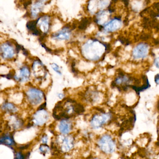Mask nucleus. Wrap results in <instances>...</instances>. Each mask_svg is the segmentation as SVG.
Returning a JSON list of instances; mask_svg holds the SVG:
<instances>
[{
    "mask_svg": "<svg viewBox=\"0 0 159 159\" xmlns=\"http://www.w3.org/2000/svg\"><path fill=\"white\" fill-rule=\"evenodd\" d=\"M109 48L107 43L96 39H90L82 44L81 53L87 61L97 62L105 56Z\"/></svg>",
    "mask_w": 159,
    "mask_h": 159,
    "instance_id": "1",
    "label": "nucleus"
},
{
    "mask_svg": "<svg viewBox=\"0 0 159 159\" xmlns=\"http://www.w3.org/2000/svg\"><path fill=\"white\" fill-rule=\"evenodd\" d=\"M83 107L71 99H63L56 106L53 111V116L55 119H70L75 115L83 112Z\"/></svg>",
    "mask_w": 159,
    "mask_h": 159,
    "instance_id": "2",
    "label": "nucleus"
},
{
    "mask_svg": "<svg viewBox=\"0 0 159 159\" xmlns=\"http://www.w3.org/2000/svg\"><path fill=\"white\" fill-rule=\"evenodd\" d=\"M23 91L24 95V104L29 107L38 108L44 103L45 94L39 87L29 83L24 86Z\"/></svg>",
    "mask_w": 159,
    "mask_h": 159,
    "instance_id": "3",
    "label": "nucleus"
},
{
    "mask_svg": "<svg viewBox=\"0 0 159 159\" xmlns=\"http://www.w3.org/2000/svg\"><path fill=\"white\" fill-rule=\"evenodd\" d=\"M21 48L18 44L11 40L0 43V63H11L18 58Z\"/></svg>",
    "mask_w": 159,
    "mask_h": 159,
    "instance_id": "4",
    "label": "nucleus"
},
{
    "mask_svg": "<svg viewBox=\"0 0 159 159\" xmlns=\"http://www.w3.org/2000/svg\"><path fill=\"white\" fill-rule=\"evenodd\" d=\"M32 77L30 65L26 63L18 65L12 72V79L20 87L29 84Z\"/></svg>",
    "mask_w": 159,
    "mask_h": 159,
    "instance_id": "5",
    "label": "nucleus"
},
{
    "mask_svg": "<svg viewBox=\"0 0 159 159\" xmlns=\"http://www.w3.org/2000/svg\"><path fill=\"white\" fill-rule=\"evenodd\" d=\"M97 145L102 153L106 154H112L115 150V141L109 134H105L99 137Z\"/></svg>",
    "mask_w": 159,
    "mask_h": 159,
    "instance_id": "6",
    "label": "nucleus"
},
{
    "mask_svg": "<svg viewBox=\"0 0 159 159\" xmlns=\"http://www.w3.org/2000/svg\"><path fill=\"white\" fill-rule=\"evenodd\" d=\"M32 77L38 82H42L45 79L48 75L47 67L39 59H35L30 65Z\"/></svg>",
    "mask_w": 159,
    "mask_h": 159,
    "instance_id": "7",
    "label": "nucleus"
},
{
    "mask_svg": "<svg viewBox=\"0 0 159 159\" xmlns=\"http://www.w3.org/2000/svg\"><path fill=\"white\" fill-rule=\"evenodd\" d=\"M45 107V103H43L37 108L32 114L31 121L34 125L38 127L42 126L48 121L49 114Z\"/></svg>",
    "mask_w": 159,
    "mask_h": 159,
    "instance_id": "8",
    "label": "nucleus"
},
{
    "mask_svg": "<svg viewBox=\"0 0 159 159\" xmlns=\"http://www.w3.org/2000/svg\"><path fill=\"white\" fill-rule=\"evenodd\" d=\"M112 118V115L109 112L98 113L94 114L90 121L91 128L98 129L109 123Z\"/></svg>",
    "mask_w": 159,
    "mask_h": 159,
    "instance_id": "9",
    "label": "nucleus"
},
{
    "mask_svg": "<svg viewBox=\"0 0 159 159\" xmlns=\"http://www.w3.org/2000/svg\"><path fill=\"white\" fill-rule=\"evenodd\" d=\"M57 144L60 149L63 153L70 151L75 146V139L71 135L61 134L57 139Z\"/></svg>",
    "mask_w": 159,
    "mask_h": 159,
    "instance_id": "10",
    "label": "nucleus"
},
{
    "mask_svg": "<svg viewBox=\"0 0 159 159\" xmlns=\"http://www.w3.org/2000/svg\"><path fill=\"white\" fill-rule=\"evenodd\" d=\"M22 109L21 106L8 100L7 98L0 105V112L5 115L20 114Z\"/></svg>",
    "mask_w": 159,
    "mask_h": 159,
    "instance_id": "11",
    "label": "nucleus"
},
{
    "mask_svg": "<svg viewBox=\"0 0 159 159\" xmlns=\"http://www.w3.org/2000/svg\"><path fill=\"white\" fill-rule=\"evenodd\" d=\"M110 4V0H90L87 5V10L90 14L93 15L104 10Z\"/></svg>",
    "mask_w": 159,
    "mask_h": 159,
    "instance_id": "12",
    "label": "nucleus"
},
{
    "mask_svg": "<svg viewBox=\"0 0 159 159\" xmlns=\"http://www.w3.org/2000/svg\"><path fill=\"white\" fill-rule=\"evenodd\" d=\"M149 46L147 43L141 42L132 49V56L134 59L139 60L146 57L149 53Z\"/></svg>",
    "mask_w": 159,
    "mask_h": 159,
    "instance_id": "13",
    "label": "nucleus"
},
{
    "mask_svg": "<svg viewBox=\"0 0 159 159\" xmlns=\"http://www.w3.org/2000/svg\"><path fill=\"white\" fill-rule=\"evenodd\" d=\"M123 26V22L118 18H114L106 23L102 27L103 32L105 33H114L117 31Z\"/></svg>",
    "mask_w": 159,
    "mask_h": 159,
    "instance_id": "14",
    "label": "nucleus"
},
{
    "mask_svg": "<svg viewBox=\"0 0 159 159\" xmlns=\"http://www.w3.org/2000/svg\"><path fill=\"white\" fill-rule=\"evenodd\" d=\"M72 36V31L70 28L65 27L53 33L51 38L54 40L58 42L70 40Z\"/></svg>",
    "mask_w": 159,
    "mask_h": 159,
    "instance_id": "15",
    "label": "nucleus"
},
{
    "mask_svg": "<svg viewBox=\"0 0 159 159\" xmlns=\"http://www.w3.org/2000/svg\"><path fill=\"white\" fill-rule=\"evenodd\" d=\"M37 27L40 33L47 34L50 28V18L48 15H43L36 20Z\"/></svg>",
    "mask_w": 159,
    "mask_h": 159,
    "instance_id": "16",
    "label": "nucleus"
},
{
    "mask_svg": "<svg viewBox=\"0 0 159 159\" xmlns=\"http://www.w3.org/2000/svg\"><path fill=\"white\" fill-rule=\"evenodd\" d=\"M73 128V123L69 119H61L58 123V130L61 134L68 135L72 131Z\"/></svg>",
    "mask_w": 159,
    "mask_h": 159,
    "instance_id": "17",
    "label": "nucleus"
},
{
    "mask_svg": "<svg viewBox=\"0 0 159 159\" xmlns=\"http://www.w3.org/2000/svg\"><path fill=\"white\" fill-rule=\"evenodd\" d=\"M131 82V79L127 75L123 73H121L116 76L114 80L115 86L121 88H127L130 86Z\"/></svg>",
    "mask_w": 159,
    "mask_h": 159,
    "instance_id": "18",
    "label": "nucleus"
},
{
    "mask_svg": "<svg viewBox=\"0 0 159 159\" xmlns=\"http://www.w3.org/2000/svg\"><path fill=\"white\" fill-rule=\"evenodd\" d=\"M48 0H37L31 7L30 14L32 17L36 18L43 10L44 5Z\"/></svg>",
    "mask_w": 159,
    "mask_h": 159,
    "instance_id": "19",
    "label": "nucleus"
},
{
    "mask_svg": "<svg viewBox=\"0 0 159 159\" xmlns=\"http://www.w3.org/2000/svg\"><path fill=\"white\" fill-rule=\"evenodd\" d=\"M110 13L109 10H101L95 14V23L99 25L103 26L109 21V18Z\"/></svg>",
    "mask_w": 159,
    "mask_h": 159,
    "instance_id": "20",
    "label": "nucleus"
},
{
    "mask_svg": "<svg viewBox=\"0 0 159 159\" xmlns=\"http://www.w3.org/2000/svg\"><path fill=\"white\" fill-rule=\"evenodd\" d=\"M14 141L12 138L8 135H4L0 138V143L6 145L12 146L14 144Z\"/></svg>",
    "mask_w": 159,
    "mask_h": 159,
    "instance_id": "21",
    "label": "nucleus"
},
{
    "mask_svg": "<svg viewBox=\"0 0 159 159\" xmlns=\"http://www.w3.org/2000/svg\"><path fill=\"white\" fill-rule=\"evenodd\" d=\"M51 68L52 70L56 72L58 75L61 76L62 75V71L61 68L56 63H52L50 64Z\"/></svg>",
    "mask_w": 159,
    "mask_h": 159,
    "instance_id": "22",
    "label": "nucleus"
},
{
    "mask_svg": "<svg viewBox=\"0 0 159 159\" xmlns=\"http://www.w3.org/2000/svg\"><path fill=\"white\" fill-rule=\"evenodd\" d=\"M39 150L42 154H45L49 153L50 149L47 144H42L40 146Z\"/></svg>",
    "mask_w": 159,
    "mask_h": 159,
    "instance_id": "23",
    "label": "nucleus"
},
{
    "mask_svg": "<svg viewBox=\"0 0 159 159\" xmlns=\"http://www.w3.org/2000/svg\"><path fill=\"white\" fill-rule=\"evenodd\" d=\"M48 138L46 134H44L42 138V142L43 144H47L48 142Z\"/></svg>",
    "mask_w": 159,
    "mask_h": 159,
    "instance_id": "24",
    "label": "nucleus"
},
{
    "mask_svg": "<svg viewBox=\"0 0 159 159\" xmlns=\"http://www.w3.org/2000/svg\"><path fill=\"white\" fill-rule=\"evenodd\" d=\"M15 159H25V157L21 152H18L16 154Z\"/></svg>",
    "mask_w": 159,
    "mask_h": 159,
    "instance_id": "25",
    "label": "nucleus"
},
{
    "mask_svg": "<svg viewBox=\"0 0 159 159\" xmlns=\"http://www.w3.org/2000/svg\"><path fill=\"white\" fill-rule=\"evenodd\" d=\"M154 65L156 68L159 69V57H157L154 59Z\"/></svg>",
    "mask_w": 159,
    "mask_h": 159,
    "instance_id": "26",
    "label": "nucleus"
},
{
    "mask_svg": "<svg viewBox=\"0 0 159 159\" xmlns=\"http://www.w3.org/2000/svg\"><path fill=\"white\" fill-rule=\"evenodd\" d=\"M154 82L157 85H159V74H157L154 76Z\"/></svg>",
    "mask_w": 159,
    "mask_h": 159,
    "instance_id": "27",
    "label": "nucleus"
},
{
    "mask_svg": "<svg viewBox=\"0 0 159 159\" xmlns=\"http://www.w3.org/2000/svg\"><path fill=\"white\" fill-rule=\"evenodd\" d=\"M57 96L60 99H61V100L63 99L65 97L64 94L62 93H57Z\"/></svg>",
    "mask_w": 159,
    "mask_h": 159,
    "instance_id": "28",
    "label": "nucleus"
},
{
    "mask_svg": "<svg viewBox=\"0 0 159 159\" xmlns=\"http://www.w3.org/2000/svg\"><path fill=\"white\" fill-rule=\"evenodd\" d=\"M92 159H100V158H98V157H95V158H93Z\"/></svg>",
    "mask_w": 159,
    "mask_h": 159,
    "instance_id": "29",
    "label": "nucleus"
}]
</instances>
